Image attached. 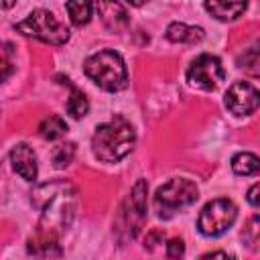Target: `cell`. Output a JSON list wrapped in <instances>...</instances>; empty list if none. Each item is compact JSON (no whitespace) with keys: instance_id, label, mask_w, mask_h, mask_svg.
I'll return each instance as SVG.
<instances>
[{"instance_id":"cell-1","label":"cell","mask_w":260,"mask_h":260,"mask_svg":"<svg viewBox=\"0 0 260 260\" xmlns=\"http://www.w3.org/2000/svg\"><path fill=\"white\" fill-rule=\"evenodd\" d=\"M43 195L41 217L35 234L28 238V252L35 256H51L59 252L61 236L71 225L75 213V189L69 183H51L37 189Z\"/></svg>"},{"instance_id":"cell-2","label":"cell","mask_w":260,"mask_h":260,"mask_svg":"<svg viewBox=\"0 0 260 260\" xmlns=\"http://www.w3.org/2000/svg\"><path fill=\"white\" fill-rule=\"evenodd\" d=\"M134 142L136 134L132 124L122 116H114L110 122L95 128L91 136V150L102 162H118L134 148Z\"/></svg>"},{"instance_id":"cell-3","label":"cell","mask_w":260,"mask_h":260,"mask_svg":"<svg viewBox=\"0 0 260 260\" xmlns=\"http://www.w3.org/2000/svg\"><path fill=\"white\" fill-rule=\"evenodd\" d=\"M85 75L106 91H120L128 85V69L120 53L102 49L89 55L83 63Z\"/></svg>"},{"instance_id":"cell-4","label":"cell","mask_w":260,"mask_h":260,"mask_svg":"<svg viewBox=\"0 0 260 260\" xmlns=\"http://www.w3.org/2000/svg\"><path fill=\"white\" fill-rule=\"evenodd\" d=\"M14 28L18 32H22L24 37H32V39H39L43 43L57 45V47L67 43V39H69V28L53 12H49L45 8L32 10L24 20L14 24Z\"/></svg>"},{"instance_id":"cell-5","label":"cell","mask_w":260,"mask_h":260,"mask_svg":"<svg viewBox=\"0 0 260 260\" xmlns=\"http://www.w3.org/2000/svg\"><path fill=\"white\" fill-rule=\"evenodd\" d=\"M199 189L191 179H171L154 193V207L160 217H171L177 209L195 203Z\"/></svg>"},{"instance_id":"cell-6","label":"cell","mask_w":260,"mask_h":260,"mask_svg":"<svg viewBox=\"0 0 260 260\" xmlns=\"http://www.w3.org/2000/svg\"><path fill=\"white\" fill-rule=\"evenodd\" d=\"M236 217H238V207L234 205V201L219 197L203 205L197 217V228L203 236H209V238L221 236L234 225Z\"/></svg>"},{"instance_id":"cell-7","label":"cell","mask_w":260,"mask_h":260,"mask_svg":"<svg viewBox=\"0 0 260 260\" xmlns=\"http://www.w3.org/2000/svg\"><path fill=\"white\" fill-rule=\"evenodd\" d=\"M146 193H148V185L144 179H140L136 181V185L132 187L130 195L122 205L120 219H122L126 238H136L138 232L142 230V223L146 219Z\"/></svg>"},{"instance_id":"cell-8","label":"cell","mask_w":260,"mask_h":260,"mask_svg":"<svg viewBox=\"0 0 260 260\" xmlns=\"http://www.w3.org/2000/svg\"><path fill=\"white\" fill-rule=\"evenodd\" d=\"M223 79H225V71H223L221 61H219L215 55L203 53V55L195 57V59L191 61V65L187 67V81H189L193 87L211 91V89H215Z\"/></svg>"},{"instance_id":"cell-9","label":"cell","mask_w":260,"mask_h":260,"mask_svg":"<svg viewBox=\"0 0 260 260\" xmlns=\"http://www.w3.org/2000/svg\"><path fill=\"white\" fill-rule=\"evenodd\" d=\"M225 108L236 116H250L258 110V89L250 81H236L225 91Z\"/></svg>"},{"instance_id":"cell-10","label":"cell","mask_w":260,"mask_h":260,"mask_svg":"<svg viewBox=\"0 0 260 260\" xmlns=\"http://www.w3.org/2000/svg\"><path fill=\"white\" fill-rule=\"evenodd\" d=\"M10 162H12V169H14L24 181H35V179H37V173H39L37 154H35V150H32L26 142H18V144L10 150Z\"/></svg>"},{"instance_id":"cell-11","label":"cell","mask_w":260,"mask_h":260,"mask_svg":"<svg viewBox=\"0 0 260 260\" xmlns=\"http://www.w3.org/2000/svg\"><path fill=\"white\" fill-rule=\"evenodd\" d=\"M93 8L98 10L102 22L110 30H120L128 24V12H126L124 4H120V2H98V4H93Z\"/></svg>"},{"instance_id":"cell-12","label":"cell","mask_w":260,"mask_h":260,"mask_svg":"<svg viewBox=\"0 0 260 260\" xmlns=\"http://www.w3.org/2000/svg\"><path fill=\"white\" fill-rule=\"evenodd\" d=\"M167 39L171 43H185V45H195L203 39V28L201 26H189L185 22H171L167 26Z\"/></svg>"},{"instance_id":"cell-13","label":"cell","mask_w":260,"mask_h":260,"mask_svg":"<svg viewBox=\"0 0 260 260\" xmlns=\"http://www.w3.org/2000/svg\"><path fill=\"white\" fill-rule=\"evenodd\" d=\"M203 8L217 20L228 22V20H236L248 8V4L246 2H205Z\"/></svg>"},{"instance_id":"cell-14","label":"cell","mask_w":260,"mask_h":260,"mask_svg":"<svg viewBox=\"0 0 260 260\" xmlns=\"http://www.w3.org/2000/svg\"><path fill=\"white\" fill-rule=\"evenodd\" d=\"M63 81H65V83L69 85V89H71L69 100H67V114H69L71 118L79 120V118H83V116L87 114V110H89V102H87L85 93H83L79 87H75V85H71V83H69V79H67V77H65Z\"/></svg>"},{"instance_id":"cell-15","label":"cell","mask_w":260,"mask_h":260,"mask_svg":"<svg viewBox=\"0 0 260 260\" xmlns=\"http://www.w3.org/2000/svg\"><path fill=\"white\" fill-rule=\"evenodd\" d=\"M232 169L236 175H258V169H260V160L254 152H238L234 158H232Z\"/></svg>"},{"instance_id":"cell-16","label":"cell","mask_w":260,"mask_h":260,"mask_svg":"<svg viewBox=\"0 0 260 260\" xmlns=\"http://www.w3.org/2000/svg\"><path fill=\"white\" fill-rule=\"evenodd\" d=\"M67 132V124L61 116H47L41 124H39V134L45 138V140H57L61 138L63 134Z\"/></svg>"},{"instance_id":"cell-17","label":"cell","mask_w":260,"mask_h":260,"mask_svg":"<svg viewBox=\"0 0 260 260\" xmlns=\"http://www.w3.org/2000/svg\"><path fill=\"white\" fill-rule=\"evenodd\" d=\"M65 10L69 12V18L75 26H83L91 20V10H93V4L89 2H67L65 4Z\"/></svg>"},{"instance_id":"cell-18","label":"cell","mask_w":260,"mask_h":260,"mask_svg":"<svg viewBox=\"0 0 260 260\" xmlns=\"http://www.w3.org/2000/svg\"><path fill=\"white\" fill-rule=\"evenodd\" d=\"M14 73V45L0 41V83Z\"/></svg>"},{"instance_id":"cell-19","label":"cell","mask_w":260,"mask_h":260,"mask_svg":"<svg viewBox=\"0 0 260 260\" xmlns=\"http://www.w3.org/2000/svg\"><path fill=\"white\" fill-rule=\"evenodd\" d=\"M73 154H75V144L73 142H65V144H59L53 152V162L57 169H63L67 167L71 160H73Z\"/></svg>"},{"instance_id":"cell-20","label":"cell","mask_w":260,"mask_h":260,"mask_svg":"<svg viewBox=\"0 0 260 260\" xmlns=\"http://www.w3.org/2000/svg\"><path fill=\"white\" fill-rule=\"evenodd\" d=\"M183 254H185L183 240L181 238H171L167 242V258L169 260H179V258H183Z\"/></svg>"},{"instance_id":"cell-21","label":"cell","mask_w":260,"mask_h":260,"mask_svg":"<svg viewBox=\"0 0 260 260\" xmlns=\"http://www.w3.org/2000/svg\"><path fill=\"white\" fill-rule=\"evenodd\" d=\"M256 65H258V49L252 47V49H248V53L244 55V65H242V67L256 75V73H258V67H256Z\"/></svg>"},{"instance_id":"cell-22","label":"cell","mask_w":260,"mask_h":260,"mask_svg":"<svg viewBox=\"0 0 260 260\" xmlns=\"http://www.w3.org/2000/svg\"><path fill=\"white\" fill-rule=\"evenodd\" d=\"M258 215H254L252 219H250V223H248V228H246V232H244V240H248V244L254 248V244L258 242Z\"/></svg>"},{"instance_id":"cell-23","label":"cell","mask_w":260,"mask_h":260,"mask_svg":"<svg viewBox=\"0 0 260 260\" xmlns=\"http://www.w3.org/2000/svg\"><path fill=\"white\" fill-rule=\"evenodd\" d=\"M201 260H236L232 254L223 252V250H215V252H209L205 256H201Z\"/></svg>"},{"instance_id":"cell-24","label":"cell","mask_w":260,"mask_h":260,"mask_svg":"<svg viewBox=\"0 0 260 260\" xmlns=\"http://www.w3.org/2000/svg\"><path fill=\"white\" fill-rule=\"evenodd\" d=\"M258 191H260V185H258V183H254V185L250 187V191H248V203H250L252 207H258Z\"/></svg>"}]
</instances>
